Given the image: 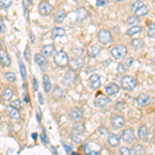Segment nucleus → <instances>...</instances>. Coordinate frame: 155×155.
<instances>
[{
    "instance_id": "9d476101",
    "label": "nucleus",
    "mask_w": 155,
    "mask_h": 155,
    "mask_svg": "<svg viewBox=\"0 0 155 155\" xmlns=\"http://www.w3.org/2000/svg\"><path fill=\"white\" fill-rule=\"evenodd\" d=\"M111 124L115 128H121L125 124V119H124V117L120 116V115H116L111 119Z\"/></svg>"
},
{
    "instance_id": "1a4fd4ad",
    "label": "nucleus",
    "mask_w": 155,
    "mask_h": 155,
    "mask_svg": "<svg viewBox=\"0 0 155 155\" xmlns=\"http://www.w3.org/2000/svg\"><path fill=\"white\" fill-rule=\"evenodd\" d=\"M85 152L88 154H99L101 150V145H97L95 143H90V144H86L85 145Z\"/></svg>"
},
{
    "instance_id": "bb28decb",
    "label": "nucleus",
    "mask_w": 155,
    "mask_h": 155,
    "mask_svg": "<svg viewBox=\"0 0 155 155\" xmlns=\"http://www.w3.org/2000/svg\"><path fill=\"white\" fill-rule=\"evenodd\" d=\"M12 95H14V91H12L11 88H5L3 93H2V98H3L4 101H11Z\"/></svg>"
},
{
    "instance_id": "37998d69",
    "label": "nucleus",
    "mask_w": 155,
    "mask_h": 155,
    "mask_svg": "<svg viewBox=\"0 0 155 155\" xmlns=\"http://www.w3.org/2000/svg\"><path fill=\"white\" fill-rule=\"evenodd\" d=\"M109 2V0H96V5L98 7H102V6H106Z\"/></svg>"
},
{
    "instance_id": "052dcab7",
    "label": "nucleus",
    "mask_w": 155,
    "mask_h": 155,
    "mask_svg": "<svg viewBox=\"0 0 155 155\" xmlns=\"http://www.w3.org/2000/svg\"><path fill=\"white\" fill-rule=\"evenodd\" d=\"M0 8H1V6H0Z\"/></svg>"
},
{
    "instance_id": "c85d7f7f",
    "label": "nucleus",
    "mask_w": 155,
    "mask_h": 155,
    "mask_svg": "<svg viewBox=\"0 0 155 155\" xmlns=\"http://www.w3.org/2000/svg\"><path fill=\"white\" fill-rule=\"evenodd\" d=\"M142 31V27L141 26H132L131 28H129L126 31V34L128 36H132V35H136V34L140 33Z\"/></svg>"
},
{
    "instance_id": "603ef678",
    "label": "nucleus",
    "mask_w": 155,
    "mask_h": 155,
    "mask_svg": "<svg viewBox=\"0 0 155 155\" xmlns=\"http://www.w3.org/2000/svg\"><path fill=\"white\" fill-rule=\"evenodd\" d=\"M132 62H134V59H132V58H130L129 60H127V61H126V66H128V67H129V66L131 65Z\"/></svg>"
},
{
    "instance_id": "393cba45",
    "label": "nucleus",
    "mask_w": 155,
    "mask_h": 155,
    "mask_svg": "<svg viewBox=\"0 0 155 155\" xmlns=\"http://www.w3.org/2000/svg\"><path fill=\"white\" fill-rule=\"evenodd\" d=\"M65 35V30L62 27H54L52 30V36L53 37H62Z\"/></svg>"
},
{
    "instance_id": "39448f33",
    "label": "nucleus",
    "mask_w": 155,
    "mask_h": 155,
    "mask_svg": "<svg viewBox=\"0 0 155 155\" xmlns=\"http://www.w3.org/2000/svg\"><path fill=\"white\" fill-rule=\"evenodd\" d=\"M111 54L113 55V57L115 59L120 60L127 55V48L125 46H121V45H120V46H116L112 49Z\"/></svg>"
},
{
    "instance_id": "0eeeda50",
    "label": "nucleus",
    "mask_w": 155,
    "mask_h": 155,
    "mask_svg": "<svg viewBox=\"0 0 155 155\" xmlns=\"http://www.w3.org/2000/svg\"><path fill=\"white\" fill-rule=\"evenodd\" d=\"M74 81H76V71L74 69H69L63 77V84L69 87L74 83Z\"/></svg>"
},
{
    "instance_id": "4468645a",
    "label": "nucleus",
    "mask_w": 155,
    "mask_h": 155,
    "mask_svg": "<svg viewBox=\"0 0 155 155\" xmlns=\"http://www.w3.org/2000/svg\"><path fill=\"white\" fill-rule=\"evenodd\" d=\"M94 104H95L96 107L102 109V107H107V104H110V99L107 98V96H104V95H98L95 98V101H94Z\"/></svg>"
},
{
    "instance_id": "20e7f679",
    "label": "nucleus",
    "mask_w": 155,
    "mask_h": 155,
    "mask_svg": "<svg viewBox=\"0 0 155 155\" xmlns=\"http://www.w3.org/2000/svg\"><path fill=\"white\" fill-rule=\"evenodd\" d=\"M137 86V80L131 76H124L121 79V87L124 90L130 91Z\"/></svg>"
},
{
    "instance_id": "f3484780",
    "label": "nucleus",
    "mask_w": 155,
    "mask_h": 155,
    "mask_svg": "<svg viewBox=\"0 0 155 155\" xmlns=\"http://www.w3.org/2000/svg\"><path fill=\"white\" fill-rule=\"evenodd\" d=\"M65 17H66L65 11H64V9H58V11L54 14L53 20H54V22L56 24H60V23H62V22L64 21Z\"/></svg>"
},
{
    "instance_id": "a18cd8bd",
    "label": "nucleus",
    "mask_w": 155,
    "mask_h": 155,
    "mask_svg": "<svg viewBox=\"0 0 155 155\" xmlns=\"http://www.w3.org/2000/svg\"><path fill=\"white\" fill-rule=\"evenodd\" d=\"M23 9H24V16L26 17L27 20H29V11H28V7H27V5L25 3H23Z\"/></svg>"
},
{
    "instance_id": "72a5a7b5",
    "label": "nucleus",
    "mask_w": 155,
    "mask_h": 155,
    "mask_svg": "<svg viewBox=\"0 0 155 155\" xmlns=\"http://www.w3.org/2000/svg\"><path fill=\"white\" fill-rule=\"evenodd\" d=\"M30 57H31V50H30L29 45H27V46L25 47V50H24V58L27 62H29Z\"/></svg>"
},
{
    "instance_id": "c756f323",
    "label": "nucleus",
    "mask_w": 155,
    "mask_h": 155,
    "mask_svg": "<svg viewBox=\"0 0 155 155\" xmlns=\"http://www.w3.org/2000/svg\"><path fill=\"white\" fill-rule=\"evenodd\" d=\"M99 52H101V50L97 46H90L88 49V54L90 57H96L99 54Z\"/></svg>"
},
{
    "instance_id": "a211bd4d",
    "label": "nucleus",
    "mask_w": 155,
    "mask_h": 155,
    "mask_svg": "<svg viewBox=\"0 0 155 155\" xmlns=\"http://www.w3.org/2000/svg\"><path fill=\"white\" fill-rule=\"evenodd\" d=\"M6 111H7V114H8L12 119H15V120H20V119H21L20 110L16 109V107H12L11 104L6 107Z\"/></svg>"
},
{
    "instance_id": "2eb2a0df",
    "label": "nucleus",
    "mask_w": 155,
    "mask_h": 155,
    "mask_svg": "<svg viewBox=\"0 0 155 155\" xmlns=\"http://www.w3.org/2000/svg\"><path fill=\"white\" fill-rule=\"evenodd\" d=\"M76 14H77V22L78 23L83 22L84 20L88 18V16H89V12L87 11L85 7H80V8H78Z\"/></svg>"
},
{
    "instance_id": "f03ea898",
    "label": "nucleus",
    "mask_w": 155,
    "mask_h": 155,
    "mask_svg": "<svg viewBox=\"0 0 155 155\" xmlns=\"http://www.w3.org/2000/svg\"><path fill=\"white\" fill-rule=\"evenodd\" d=\"M84 130H85V127L84 125H82V124H79V125H77L76 127H74V129H72V131H71V141L76 144L81 143L82 140H83L82 134H83Z\"/></svg>"
},
{
    "instance_id": "58836bf2",
    "label": "nucleus",
    "mask_w": 155,
    "mask_h": 155,
    "mask_svg": "<svg viewBox=\"0 0 155 155\" xmlns=\"http://www.w3.org/2000/svg\"><path fill=\"white\" fill-rule=\"evenodd\" d=\"M5 79L9 82V83H14V82L16 81V74H15L14 72H6Z\"/></svg>"
},
{
    "instance_id": "dca6fc26",
    "label": "nucleus",
    "mask_w": 155,
    "mask_h": 155,
    "mask_svg": "<svg viewBox=\"0 0 155 155\" xmlns=\"http://www.w3.org/2000/svg\"><path fill=\"white\" fill-rule=\"evenodd\" d=\"M0 63L3 66L11 65V58L8 56V53L4 49H0Z\"/></svg>"
},
{
    "instance_id": "412c9836",
    "label": "nucleus",
    "mask_w": 155,
    "mask_h": 155,
    "mask_svg": "<svg viewBox=\"0 0 155 155\" xmlns=\"http://www.w3.org/2000/svg\"><path fill=\"white\" fill-rule=\"evenodd\" d=\"M137 104L141 106V107L147 106V104L150 102V96L147 95V94H145V93L140 94V95L137 97Z\"/></svg>"
},
{
    "instance_id": "79ce46f5",
    "label": "nucleus",
    "mask_w": 155,
    "mask_h": 155,
    "mask_svg": "<svg viewBox=\"0 0 155 155\" xmlns=\"http://www.w3.org/2000/svg\"><path fill=\"white\" fill-rule=\"evenodd\" d=\"M41 141H42V143H44V144H49L50 143V141L48 139V136L46 134V131H45V130H42V134H41Z\"/></svg>"
},
{
    "instance_id": "f704fd0d",
    "label": "nucleus",
    "mask_w": 155,
    "mask_h": 155,
    "mask_svg": "<svg viewBox=\"0 0 155 155\" xmlns=\"http://www.w3.org/2000/svg\"><path fill=\"white\" fill-rule=\"evenodd\" d=\"M148 36L151 38H155V24L150 23L148 28Z\"/></svg>"
},
{
    "instance_id": "3c124183",
    "label": "nucleus",
    "mask_w": 155,
    "mask_h": 155,
    "mask_svg": "<svg viewBox=\"0 0 155 155\" xmlns=\"http://www.w3.org/2000/svg\"><path fill=\"white\" fill-rule=\"evenodd\" d=\"M38 101H39V104H44V96H42L41 93H38Z\"/></svg>"
},
{
    "instance_id": "6ab92c4d",
    "label": "nucleus",
    "mask_w": 155,
    "mask_h": 155,
    "mask_svg": "<svg viewBox=\"0 0 155 155\" xmlns=\"http://www.w3.org/2000/svg\"><path fill=\"white\" fill-rule=\"evenodd\" d=\"M122 139H123L124 142L130 144L134 141L136 137H134V131H132L131 129H125V130L123 131V134H122Z\"/></svg>"
},
{
    "instance_id": "473e14b6",
    "label": "nucleus",
    "mask_w": 155,
    "mask_h": 155,
    "mask_svg": "<svg viewBox=\"0 0 155 155\" xmlns=\"http://www.w3.org/2000/svg\"><path fill=\"white\" fill-rule=\"evenodd\" d=\"M19 68H20V74H21V77L24 81H26L27 79V72H26V67H25L24 63L22 61H19Z\"/></svg>"
},
{
    "instance_id": "b1692460",
    "label": "nucleus",
    "mask_w": 155,
    "mask_h": 155,
    "mask_svg": "<svg viewBox=\"0 0 155 155\" xmlns=\"http://www.w3.org/2000/svg\"><path fill=\"white\" fill-rule=\"evenodd\" d=\"M54 51H55L54 45H46V46H44L41 48V55H44L45 57L51 56Z\"/></svg>"
},
{
    "instance_id": "4be33fe9",
    "label": "nucleus",
    "mask_w": 155,
    "mask_h": 155,
    "mask_svg": "<svg viewBox=\"0 0 155 155\" xmlns=\"http://www.w3.org/2000/svg\"><path fill=\"white\" fill-rule=\"evenodd\" d=\"M107 144L110 145L111 147H117L119 146L120 144V139L117 134H111L107 137Z\"/></svg>"
},
{
    "instance_id": "e433bc0d",
    "label": "nucleus",
    "mask_w": 155,
    "mask_h": 155,
    "mask_svg": "<svg viewBox=\"0 0 155 155\" xmlns=\"http://www.w3.org/2000/svg\"><path fill=\"white\" fill-rule=\"evenodd\" d=\"M137 23H139V19H137V17H129L126 21V24L129 25V26H134V25L137 24Z\"/></svg>"
},
{
    "instance_id": "2f4dec72",
    "label": "nucleus",
    "mask_w": 155,
    "mask_h": 155,
    "mask_svg": "<svg viewBox=\"0 0 155 155\" xmlns=\"http://www.w3.org/2000/svg\"><path fill=\"white\" fill-rule=\"evenodd\" d=\"M64 95V91L62 90V88H60L59 86H56L53 90V96L55 98H61Z\"/></svg>"
},
{
    "instance_id": "7c9ffc66",
    "label": "nucleus",
    "mask_w": 155,
    "mask_h": 155,
    "mask_svg": "<svg viewBox=\"0 0 155 155\" xmlns=\"http://www.w3.org/2000/svg\"><path fill=\"white\" fill-rule=\"evenodd\" d=\"M131 46H132V48L136 49V50H139V49L143 48V46H144L143 39H141V38H134V41H131Z\"/></svg>"
},
{
    "instance_id": "ddd939ff",
    "label": "nucleus",
    "mask_w": 155,
    "mask_h": 155,
    "mask_svg": "<svg viewBox=\"0 0 155 155\" xmlns=\"http://www.w3.org/2000/svg\"><path fill=\"white\" fill-rule=\"evenodd\" d=\"M89 84H90V87L91 89L93 90H96L101 87V78H99L98 74H93L91 77L89 78Z\"/></svg>"
},
{
    "instance_id": "6e6552de",
    "label": "nucleus",
    "mask_w": 155,
    "mask_h": 155,
    "mask_svg": "<svg viewBox=\"0 0 155 155\" xmlns=\"http://www.w3.org/2000/svg\"><path fill=\"white\" fill-rule=\"evenodd\" d=\"M34 61H35L37 66H38L42 71H46L47 67H48V60H47V57H45L44 55L35 54V56H34Z\"/></svg>"
},
{
    "instance_id": "13d9d810",
    "label": "nucleus",
    "mask_w": 155,
    "mask_h": 155,
    "mask_svg": "<svg viewBox=\"0 0 155 155\" xmlns=\"http://www.w3.org/2000/svg\"><path fill=\"white\" fill-rule=\"evenodd\" d=\"M115 1H119L120 2V1H123V0H115Z\"/></svg>"
},
{
    "instance_id": "5fc2aeb1",
    "label": "nucleus",
    "mask_w": 155,
    "mask_h": 155,
    "mask_svg": "<svg viewBox=\"0 0 155 155\" xmlns=\"http://www.w3.org/2000/svg\"><path fill=\"white\" fill-rule=\"evenodd\" d=\"M32 139H33V140H36L37 139V134H36V132L32 134Z\"/></svg>"
},
{
    "instance_id": "8fccbe9b",
    "label": "nucleus",
    "mask_w": 155,
    "mask_h": 155,
    "mask_svg": "<svg viewBox=\"0 0 155 155\" xmlns=\"http://www.w3.org/2000/svg\"><path fill=\"white\" fill-rule=\"evenodd\" d=\"M63 146H64V150L66 151V153H71V148L69 146H67L66 144H63Z\"/></svg>"
},
{
    "instance_id": "5701e85b",
    "label": "nucleus",
    "mask_w": 155,
    "mask_h": 155,
    "mask_svg": "<svg viewBox=\"0 0 155 155\" xmlns=\"http://www.w3.org/2000/svg\"><path fill=\"white\" fill-rule=\"evenodd\" d=\"M71 65L72 67V69H80L82 66L84 65V60L81 58V57H76L71 61Z\"/></svg>"
},
{
    "instance_id": "4d7b16f0",
    "label": "nucleus",
    "mask_w": 155,
    "mask_h": 155,
    "mask_svg": "<svg viewBox=\"0 0 155 155\" xmlns=\"http://www.w3.org/2000/svg\"><path fill=\"white\" fill-rule=\"evenodd\" d=\"M28 2H29V3H32V2H33V0H28Z\"/></svg>"
},
{
    "instance_id": "7ed1b4c3",
    "label": "nucleus",
    "mask_w": 155,
    "mask_h": 155,
    "mask_svg": "<svg viewBox=\"0 0 155 155\" xmlns=\"http://www.w3.org/2000/svg\"><path fill=\"white\" fill-rule=\"evenodd\" d=\"M53 11H54V7L49 1L42 0V1L39 2L38 12H39V15H41V16L47 17V16H49V15H51L52 12H53Z\"/></svg>"
},
{
    "instance_id": "49530a36",
    "label": "nucleus",
    "mask_w": 155,
    "mask_h": 155,
    "mask_svg": "<svg viewBox=\"0 0 155 155\" xmlns=\"http://www.w3.org/2000/svg\"><path fill=\"white\" fill-rule=\"evenodd\" d=\"M4 30H5V24H4L1 17H0V32H4Z\"/></svg>"
},
{
    "instance_id": "bf43d9fd",
    "label": "nucleus",
    "mask_w": 155,
    "mask_h": 155,
    "mask_svg": "<svg viewBox=\"0 0 155 155\" xmlns=\"http://www.w3.org/2000/svg\"><path fill=\"white\" fill-rule=\"evenodd\" d=\"M0 123H1V117H0Z\"/></svg>"
},
{
    "instance_id": "423d86ee",
    "label": "nucleus",
    "mask_w": 155,
    "mask_h": 155,
    "mask_svg": "<svg viewBox=\"0 0 155 155\" xmlns=\"http://www.w3.org/2000/svg\"><path fill=\"white\" fill-rule=\"evenodd\" d=\"M97 38H98V41L101 44L109 45L110 42L112 41V34L109 30L102 29L98 32V34H97Z\"/></svg>"
},
{
    "instance_id": "c03bdc74",
    "label": "nucleus",
    "mask_w": 155,
    "mask_h": 155,
    "mask_svg": "<svg viewBox=\"0 0 155 155\" xmlns=\"http://www.w3.org/2000/svg\"><path fill=\"white\" fill-rule=\"evenodd\" d=\"M120 153L123 155H129L130 154V150L126 148V147H122V148H120Z\"/></svg>"
},
{
    "instance_id": "c9c22d12",
    "label": "nucleus",
    "mask_w": 155,
    "mask_h": 155,
    "mask_svg": "<svg viewBox=\"0 0 155 155\" xmlns=\"http://www.w3.org/2000/svg\"><path fill=\"white\" fill-rule=\"evenodd\" d=\"M12 0H0V6L1 8H9L12 6Z\"/></svg>"
},
{
    "instance_id": "9b49d317",
    "label": "nucleus",
    "mask_w": 155,
    "mask_h": 155,
    "mask_svg": "<svg viewBox=\"0 0 155 155\" xmlns=\"http://www.w3.org/2000/svg\"><path fill=\"white\" fill-rule=\"evenodd\" d=\"M69 117L74 121H79L83 118V110L81 107H74L69 112Z\"/></svg>"
},
{
    "instance_id": "de8ad7c7",
    "label": "nucleus",
    "mask_w": 155,
    "mask_h": 155,
    "mask_svg": "<svg viewBox=\"0 0 155 155\" xmlns=\"http://www.w3.org/2000/svg\"><path fill=\"white\" fill-rule=\"evenodd\" d=\"M33 88H34V91L35 92L38 91V82H37L36 78H33Z\"/></svg>"
},
{
    "instance_id": "864d4df0",
    "label": "nucleus",
    "mask_w": 155,
    "mask_h": 155,
    "mask_svg": "<svg viewBox=\"0 0 155 155\" xmlns=\"http://www.w3.org/2000/svg\"><path fill=\"white\" fill-rule=\"evenodd\" d=\"M23 98H24V101H26L27 104H28V102H29V98H28V95H27V94H24V97H23Z\"/></svg>"
},
{
    "instance_id": "f8f14e48",
    "label": "nucleus",
    "mask_w": 155,
    "mask_h": 155,
    "mask_svg": "<svg viewBox=\"0 0 155 155\" xmlns=\"http://www.w3.org/2000/svg\"><path fill=\"white\" fill-rule=\"evenodd\" d=\"M104 91H106V93L109 96H112V95H115V94L118 93V92L120 91V87L115 83H110L106 86Z\"/></svg>"
},
{
    "instance_id": "6e6d98bb",
    "label": "nucleus",
    "mask_w": 155,
    "mask_h": 155,
    "mask_svg": "<svg viewBox=\"0 0 155 155\" xmlns=\"http://www.w3.org/2000/svg\"><path fill=\"white\" fill-rule=\"evenodd\" d=\"M36 119H37V121H38V123H39L41 121H39V116H38V114L36 115Z\"/></svg>"
},
{
    "instance_id": "a19ab883",
    "label": "nucleus",
    "mask_w": 155,
    "mask_h": 155,
    "mask_svg": "<svg viewBox=\"0 0 155 155\" xmlns=\"http://www.w3.org/2000/svg\"><path fill=\"white\" fill-rule=\"evenodd\" d=\"M143 2L141 1V0H137V1H136L134 3H132V5H131V8L134 9V11H136L137 8H139V7H141L142 5H143Z\"/></svg>"
},
{
    "instance_id": "cd10ccee",
    "label": "nucleus",
    "mask_w": 155,
    "mask_h": 155,
    "mask_svg": "<svg viewBox=\"0 0 155 155\" xmlns=\"http://www.w3.org/2000/svg\"><path fill=\"white\" fill-rule=\"evenodd\" d=\"M134 12H136L137 17H144V16H146V15L148 14V7L145 5V4H143L141 7L137 8L136 11H134Z\"/></svg>"
},
{
    "instance_id": "a878e982",
    "label": "nucleus",
    "mask_w": 155,
    "mask_h": 155,
    "mask_svg": "<svg viewBox=\"0 0 155 155\" xmlns=\"http://www.w3.org/2000/svg\"><path fill=\"white\" fill-rule=\"evenodd\" d=\"M148 128H147V126H141L139 128V132H137V134H139V137L141 140H143V141H146L147 137H148Z\"/></svg>"
},
{
    "instance_id": "f257e3e1",
    "label": "nucleus",
    "mask_w": 155,
    "mask_h": 155,
    "mask_svg": "<svg viewBox=\"0 0 155 155\" xmlns=\"http://www.w3.org/2000/svg\"><path fill=\"white\" fill-rule=\"evenodd\" d=\"M53 61H54L55 65H57L59 67H64L69 63L68 55L64 51L56 52V54L53 56Z\"/></svg>"
},
{
    "instance_id": "ea45409f",
    "label": "nucleus",
    "mask_w": 155,
    "mask_h": 155,
    "mask_svg": "<svg viewBox=\"0 0 155 155\" xmlns=\"http://www.w3.org/2000/svg\"><path fill=\"white\" fill-rule=\"evenodd\" d=\"M11 106L14 107H16V109H18V110H21L22 109L21 101H20L19 99H15V101H12L11 102Z\"/></svg>"
},
{
    "instance_id": "aec40b11",
    "label": "nucleus",
    "mask_w": 155,
    "mask_h": 155,
    "mask_svg": "<svg viewBox=\"0 0 155 155\" xmlns=\"http://www.w3.org/2000/svg\"><path fill=\"white\" fill-rule=\"evenodd\" d=\"M42 86H44V90L46 93H50V91L52 90V83L51 79L48 74H44L42 77Z\"/></svg>"
},
{
    "instance_id": "09e8293b",
    "label": "nucleus",
    "mask_w": 155,
    "mask_h": 155,
    "mask_svg": "<svg viewBox=\"0 0 155 155\" xmlns=\"http://www.w3.org/2000/svg\"><path fill=\"white\" fill-rule=\"evenodd\" d=\"M30 42H31V44L35 42V35L33 34V32H30Z\"/></svg>"
},
{
    "instance_id": "4c0bfd02",
    "label": "nucleus",
    "mask_w": 155,
    "mask_h": 155,
    "mask_svg": "<svg viewBox=\"0 0 155 155\" xmlns=\"http://www.w3.org/2000/svg\"><path fill=\"white\" fill-rule=\"evenodd\" d=\"M145 152L144 148L142 147V145H137L134 146V148L132 149V153L134 154H143Z\"/></svg>"
}]
</instances>
